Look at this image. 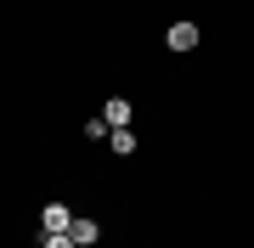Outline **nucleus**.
<instances>
[{"label":"nucleus","mask_w":254,"mask_h":248,"mask_svg":"<svg viewBox=\"0 0 254 248\" xmlns=\"http://www.w3.org/2000/svg\"><path fill=\"white\" fill-rule=\"evenodd\" d=\"M102 119H108V130H130V119H136V107H130L125 96H108V101H102Z\"/></svg>","instance_id":"obj_1"},{"label":"nucleus","mask_w":254,"mask_h":248,"mask_svg":"<svg viewBox=\"0 0 254 248\" xmlns=\"http://www.w3.org/2000/svg\"><path fill=\"white\" fill-rule=\"evenodd\" d=\"M198 23H170V34H164V46H170V51H192V46H198Z\"/></svg>","instance_id":"obj_2"},{"label":"nucleus","mask_w":254,"mask_h":248,"mask_svg":"<svg viewBox=\"0 0 254 248\" xmlns=\"http://www.w3.org/2000/svg\"><path fill=\"white\" fill-rule=\"evenodd\" d=\"M68 226H73L68 203H46V209H40V231H68Z\"/></svg>","instance_id":"obj_3"},{"label":"nucleus","mask_w":254,"mask_h":248,"mask_svg":"<svg viewBox=\"0 0 254 248\" xmlns=\"http://www.w3.org/2000/svg\"><path fill=\"white\" fill-rule=\"evenodd\" d=\"M68 237H73V243L85 248V243H96V237H102V226L91 220V214H73V226H68Z\"/></svg>","instance_id":"obj_4"},{"label":"nucleus","mask_w":254,"mask_h":248,"mask_svg":"<svg viewBox=\"0 0 254 248\" xmlns=\"http://www.w3.org/2000/svg\"><path fill=\"white\" fill-rule=\"evenodd\" d=\"M108 147L119 158H130V152H136V130H108Z\"/></svg>","instance_id":"obj_5"},{"label":"nucleus","mask_w":254,"mask_h":248,"mask_svg":"<svg viewBox=\"0 0 254 248\" xmlns=\"http://www.w3.org/2000/svg\"><path fill=\"white\" fill-rule=\"evenodd\" d=\"M40 248H79V243H73L68 231H46V237H40Z\"/></svg>","instance_id":"obj_6"}]
</instances>
